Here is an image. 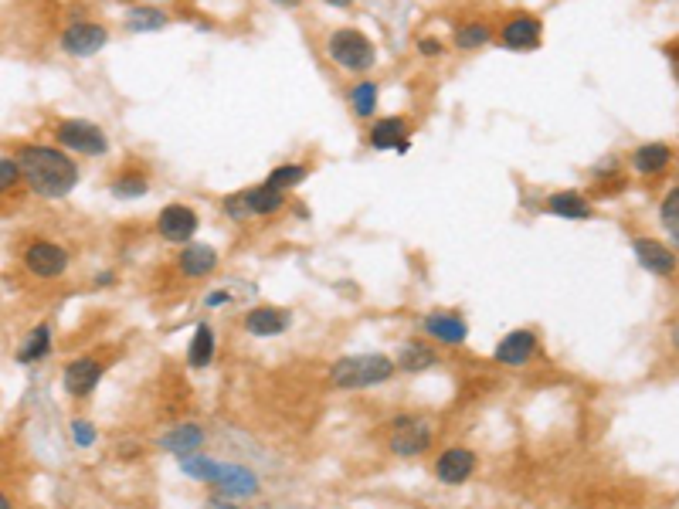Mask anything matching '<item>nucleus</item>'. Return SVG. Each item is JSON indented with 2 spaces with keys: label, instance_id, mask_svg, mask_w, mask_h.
Masks as SVG:
<instances>
[{
  "label": "nucleus",
  "instance_id": "obj_1",
  "mask_svg": "<svg viewBox=\"0 0 679 509\" xmlns=\"http://www.w3.org/2000/svg\"><path fill=\"white\" fill-rule=\"evenodd\" d=\"M14 160L21 167L24 187L28 194L41 197V201H62L79 187V160L72 157L62 146L48 143H17Z\"/></svg>",
  "mask_w": 679,
  "mask_h": 509
},
{
  "label": "nucleus",
  "instance_id": "obj_2",
  "mask_svg": "<svg viewBox=\"0 0 679 509\" xmlns=\"http://www.w3.org/2000/svg\"><path fill=\"white\" fill-rule=\"evenodd\" d=\"M323 51L333 68H340L343 75H357V79H367V72L377 65L374 38L360 28H333L326 34Z\"/></svg>",
  "mask_w": 679,
  "mask_h": 509
},
{
  "label": "nucleus",
  "instance_id": "obj_3",
  "mask_svg": "<svg viewBox=\"0 0 679 509\" xmlns=\"http://www.w3.org/2000/svg\"><path fill=\"white\" fill-rule=\"evenodd\" d=\"M398 364L388 353H357V357H340L330 370V381L340 391H364V387L388 384Z\"/></svg>",
  "mask_w": 679,
  "mask_h": 509
},
{
  "label": "nucleus",
  "instance_id": "obj_4",
  "mask_svg": "<svg viewBox=\"0 0 679 509\" xmlns=\"http://www.w3.org/2000/svg\"><path fill=\"white\" fill-rule=\"evenodd\" d=\"M51 140L62 146L72 157H106L109 153V136L106 129L92 119H58L51 126Z\"/></svg>",
  "mask_w": 679,
  "mask_h": 509
},
{
  "label": "nucleus",
  "instance_id": "obj_5",
  "mask_svg": "<svg viewBox=\"0 0 679 509\" xmlns=\"http://www.w3.org/2000/svg\"><path fill=\"white\" fill-rule=\"evenodd\" d=\"M432 425L421 414H398L388 428V448L398 459H418L432 448Z\"/></svg>",
  "mask_w": 679,
  "mask_h": 509
},
{
  "label": "nucleus",
  "instance_id": "obj_6",
  "mask_svg": "<svg viewBox=\"0 0 679 509\" xmlns=\"http://www.w3.org/2000/svg\"><path fill=\"white\" fill-rule=\"evenodd\" d=\"M21 262H24V269L34 275V279H62V275L68 272L72 255H68V248L58 245V241L34 238V241L24 245Z\"/></svg>",
  "mask_w": 679,
  "mask_h": 509
},
{
  "label": "nucleus",
  "instance_id": "obj_7",
  "mask_svg": "<svg viewBox=\"0 0 679 509\" xmlns=\"http://www.w3.org/2000/svg\"><path fill=\"white\" fill-rule=\"evenodd\" d=\"M493 41L506 51H537L544 45V21L530 11H513L500 28H496Z\"/></svg>",
  "mask_w": 679,
  "mask_h": 509
},
{
  "label": "nucleus",
  "instance_id": "obj_8",
  "mask_svg": "<svg viewBox=\"0 0 679 509\" xmlns=\"http://www.w3.org/2000/svg\"><path fill=\"white\" fill-rule=\"evenodd\" d=\"M197 228H201L197 211L191 204H180V201L160 207V214L153 218V231H157L167 245H191Z\"/></svg>",
  "mask_w": 679,
  "mask_h": 509
},
{
  "label": "nucleus",
  "instance_id": "obj_9",
  "mask_svg": "<svg viewBox=\"0 0 679 509\" xmlns=\"http://www.w3.org/2000/svg\"><path fill=\"white\" fill-rule=\"evenodd\" d=\"M58 45H62L65 55H72V58H92V55H99V51L109 45V28L102 21L79 17V21H72L62 31Z\"/></svg>",
  "mask_w": 679,
  "mask_h": 509
},
{
  "label": "nucleus",
  "instance_id": "obj_10",
  "mask_svg": "<svg viewBox=\"0 0 679 509\" xmlns=\"http://www.w3.org/2000/svg\"><path fill=\"white\" fill-rule=\"evenodd\" d=\"M106 360L96 357V353H85V357L79 360H72V364L65 367V374H62V381H65V391H68V398H89L92 391L99 387L102 381V374H106Z\"/></svg>",
  "mask_w": 679,
  "mask_h": 509
},
{
  "label": "nucleus",
  "instance_id": "obj_11",
  "mask_svg": "<svg viewBox=\"0 0 679 509\" xmlns=\"http://www.w3.org/2000/svg\"><path fill=\"white\" fill-rule=\"evenodd\" d=\"M476 465H479V459H476V452H472V448L452 445L435 459V479L445 482V486H462V482L472 479Z\"/></svg>",
  "mask_w": 679,
  "mask_h": 509
},
{
  "label": "nucleus",
  "instance_id": "obj_12",
  "mask_svg": "<svg viewBox=\"0 0 679 509\" xmlns=\"http://www.w3.org/2000/svg\"><path fill=\"white\" fill-rule=\"evenodd\" d=\"M632 252H635V258H639L642 269H649L652 275H663V279H669L679 265L676 248L666 245V241H659V238H635Z\"/></svg>",
  "mask_w": 679,
  "mask_h": 509
},
{
  "label": "nucleus",
  "instance_id": "obj_13",
  "mask_svg": "<svg viewBox=\"0 0 679 509\" xmlns=\"http://www.w3.org/2000/svg\"><path fill=\"white\" fill-rule=\"evenodd\" d=\"M150 184H153L150 167L126 163V167L113 170V177H109V194H113L116 201H140V197L150 194Z\"/></svg>",
  "mask_w": 679,
  "mask_h": 509
},
{
  "label": "nucleus",
  "instance_id": "obj_14",
  "mask_svg": "<svg viewBox=\"0 0 679 509\" xmlns=\"http://www.w3.org/2000/svg\"><path fill=\"white\" fill-rule=\"evenodd\" d=\"M537 347L540 343H537L534 330H513L496 343L493 357H496V364H503V367H527L530 360L537 357Z\"/></svg>",
  "mask_w": 679,
  "mask_h": 509
},
{
  "label": "nucleus",
  "instance_id": "obj_15",
  "mask_svg": "<svg viewBox=\"0 0 679 509\" xmlns=\"http://www.w3.org/2000/svg\"><path fill=\"white\" fill-rule=\"evenodd\" d=\"M218 262H221V255H218V248H211V245H204V241H191V245H184L180 248V255H177V269L184 279H211L214 272H218Z\"/></svg>",
  "mask_w": 679,
  "mask_h": 509
},
{
  "label": "nucleus",
  "instance_id": "obj_16",
  "mask_svg": "<svg viewBox=\"0 0 679 509\" xmlns=\"http://www.w3.org/2000/svg\"><path fill=\"white\" fill-rule=\"evenodd\" d=\"M421 330L432 336L435 343H445V347H462L466 336H469V323L459 313L442 309V313H428L425 319H421Z\"/></svg>",
  "mask_w": 679,
  "mask_h": 509
},
{
  "label": "nucleus",
  "instance_id": "obj_17",
  "mask_svg": "<svg viewBox=\"0 0 679 509\" xmlns=\"http://www.w3.org/2000/svg\"><path fill=\"white\" fill-rule=\"evenodd\" d=\"M238 194H242L248 221L252 218H275V214L289 207V194L275 191L272 184H255V187H245V191H238Z\"/></svg>",
  "mask_w": 679,
  "mask_h": 509
},
{
  "label": "nucleus",
  "instance_id": "obj_18",
  "mask_svg": "<svg viewBox=\"0 0 679 509\" xmlns=\"http://www.w3.org/2000/svg\"><path fill=\"white\" fill-rule=\"evenodd\" d=\"M411 140V123L408 116H384V119H371V129H367V143L371 150L384 153V150H398L401 143Z\"/></svg>",
  "mask_w": 679,
  "mask_h": 509
},
{
  "label": "nucleus",
  "instance_id": "obj_19",
  "mask_svg": "<svg viewBox=\"0 0 679 509\" xmlns=\"http://www.w3.org/2000/svg\"><path fill=\"white\" fill-rule=\"evenodd\" d=\"M493 38H496V28L489 21H483V17H466V21H455L452 28V48L462 51V55L483 51Z\"/></svg>",
  "mask_w": 679,
  "mask_h": 509
},
{
  "label": "nucleus",
  "instance_id": "obj_20",
  "mask_svg": "<svg viewBox=\"0 0 679 509\" xmlns=\"http://www.w3.org/2000/svg\"><path fill=\"white\" fill-rule=\"evenodd\" d=\"M547 214H554V218H564V221H588L591 214H595V207H591V197L581 194V191H554L547 194Z\"/></svg>",
  "mask_w": 679,
  "mask_h": 509
},
{
  "label": "nucleus",
  "instance_id": "obj_21",
  "mask_svg": "<svg viewBox=\"0 0 679 509\" xmlns=\"http://www.w3.org/2000/svg\"><path fill=\"white\" fill-rule=\"evenodd\" d=\"M204 445V428L201 425H191V421H184V425L170 428L167 435L160 438V448L170 455H177V459H191V455L201 452Z\"/></svg>",
  "mask_w": 679,
  "mask_h": 509
},
{
  "label": "nucleus",
  "instance_id": "obj_22",
  "mask_svg": "<svg viewBox=\"0 0 679 509\" xmlns=\"http://www.w3.org/2000/svg\"><path fill=\"white\" fill-rule=\"evenodd\" d=\"M673 157L676 153L669 143H646L632 153V170L639 177H656V174H663L669 163H673Z\"/></svg>",
  "mask_w": 679,
  "mask_h": 509
},
{
  "label": "nucleus",
  "instance_id": "obj_23",
  "mask_svg": "<svg viewBox=\"0 0 679 509\" xmlns=\"http://www.w3.org/2000/svg\"><path fill=\"white\" fill-rule=\"evenodd\" d=\"M286 326H289V313L279 306L248 309V316H245V330L252 336H279V333H286Z\"/></svg>",
  "mask_w": 679,
  "mask_h": 509
},
{
  "label": "nucleus",
  "instance_id": "obj_24",
  "mask_svg": "<svg viewBox=\"0 0 679 509\" xmlns=\"http://www.w3.org/2000/svg\"><path fill=\"white\" fill-rule=\"evenodd\" d=\"M347 102H350V112H354L357 119H374L377 116V102H381V85L374 79H357L354 85L347 89Z\"/></svg>",
  "mask_w": 679,
  "mask_h": 509
},
{
  "label": "nucleus",
  "instance_id": "obj_25",
  "mask_svg": "<svg viewBox=\"0 0 679 509\" xmlns=\"http://www.w3.org/2000/svg\"><path fill=\"white\" fill-rule=\"evenodd\" d=\"M214 489H221V493L228 496H252L255 489H259V479L252 476L242 465H221L218 479H214Z\"/></svg>",
  "mask_w": 679,
  "mask_h": 509
},
{
  "label": "nucleus",
  "instance_id": "obj_26",
  "mask_svg": "<svg viewBox=\"0 0 679 509\" xmlns=\"http://www.w3.org/2000/svg\"><path fill=\"white\" fill-rule=\"evenodd\" d=\"M24 194H28V187H24V177H21L17 160L0 153V201H7V207L11 204L17 207L24 201Z\"/></svg>",
  "mask_w": 679,
  "mask_h": 509
},
{
  "label": "nucleus",
  "instance_id": "obj_27",
  "mask_svg": "<svg viewBox=\"0 0 679 509\" xmlns=\"http://www.w3.org/2000/svg\"><path fill=\"white\" fill-rule=\"evenodd\" d=\"M170 24L167 11H160V7H150V4H136L126 11V31L133 34H146V31H163Z\"/></svg>",
  "mask_w": 679,
  "mask_h": 509
},
{
  "label": "nucleus",
  "instance_id": "obj_28",
  "mask_svg": "<svg viewBox=\"0 0 679 509\" xmlns=\"http://www.w3.org/2000/svg\"><path fill=\"white\" fill-rule=\"evenodd\" d=\"M394 364H398V370H408V374H421V370H432L438 364V353L428 347V343L415 340V343H405V347H401Z\"/></svg>",
  "mask_w": 679,
  "mask_h": 509
},
{
  "label": "nucleus",
  "instance_id": "obj_29",
  "mask_svg": "<svg viewBox=\"0 0 679 509\" xmlns=\"http://www.w3.org/2000/svg\"><path fill=\"white\" fill-rule=\"evenodd\" d=\"M313 174V167L309 163H279V167L269 170V177H265V184H272L275 191H296L299 184H306V177Z\"/></svg>",
  "mask_w": 679,
  "mask_h": 509
},
{
  "label": "nucleus",
  "instance_id": "obj_30",
  "mask_svg": "<svg viewBox=\"0 0 679 509\" xmlns=\"http://www.w3.org/2000/svg\"><path fill=\"white\" fill-rule=\"evenodd\" d=\"M214 360V330L208 323H201L191 336V347H187V364H191L194 370L208 367Z\"/></svg>",
  "mask_w": 679,
  "mask_h": 509
},
{
  "label": "nucleus",
  "instance_id": "obj_31",
  "mask_svg": "<svg viewBox=\"0 0 679 509\" xmlns=\"http://www.w3.org/2000/svg\"><path fill=\"white\" fill-rule=\"evenodd\" d=\"M51 350V330L45 323L34 326V330L28 333V340H24V347L17 350V360L21 364H38V360H45Z\"/></svg>",
  "mask_w": 679,
  "mask_h": 509
},
{
  "label": "nucleus",
  "instance_id": "obj_32",
  "mask_svg": "<svg viewBox=\"0 0 679 509\" xmlns=\"http://www.w3.org/2000/svg\"><path fill=\"white\" fill-rule=\"evenodd\" d=\"M180 469H184V476H191L197 482H208V486H214V479H218V472H221V462L201 459V455H191V459H180Z\"/></svg>",
  "mask_w": 679,
  "mask_h": 509
},
{
  "label": "nucleus",
  "instance_id": "obj_33",
  "mask_svg": "<svg viewBox=\"0 0 679 509\" xmlns=\"http://www.w3.org/2000/svg\"><path fill=\"white\" fill-rule=\"evenodd\" d=\"M659 218H663L669 238H673V245L679 248V184L663 197V204H659Z\"/></svg>",
  "mask_w": 679,
  "mask_h": 509
},
{
  "label": "nucleus",
  "instance_id": "obj_34",
  "mask_svg": "<svg viewBox=\"0 0 679 509\" xmlns=\"http://www.w3.org/2000/svg\"><path fill=\"white\" fill-rule=\"evenodd\" d=\"M418 55L421 58H438V55H445V41H438L432 38V34H425V38H418Z\"/></svg>",
  "mask_w": 679,
  "mask_h": 509
},
{
  "label": "nucleus",
  "instance_id": "obj_35",
  "mask_svg": "<svg viewBox=\"0 0 679 509\" xmlns=\"http://www.w3.org/2000/svg\"><path fill=\"white\" fill-rule=\"evenodd\" d=\"M72 435H75V442H79L82 448H89L92 442H96V428H92L89 421H75V425H72Z\"/></svg>",
  "mask_w": 679,
  "mask_h": 509
},
{
  "label": "nucleus",
  "instance_id": "obj_36",
  "mask_svg": "<svg viewBox=\"0 0 679 509\" xmlns=\"http://www.w3.org/2000/svg\"><path fill=\"white\" fill-rule=\"evenodd\" d=\"M275 7H282V11H299V7L306 4V0H272Z\"/></svg>",
  "mask_w": 679,
  "mask_h": 509
},
{
  "label": "nucleus",
  "instance_id": "obj_37",
  "mask_svg": "<svg viewBox=\"0 0 679 509\" xmlns=\"http://www.w3.org/2000/svg\"><path fill=\"white\" fill-rule=\"evenodd\" d=\"M221 303H231V292H211L208 306H221Z\"/></svg>",
  "mask_w": 679,
  "mask_h": 509
},
{
  "label": "nucleus",
  "instance_id": "obj_38",
  "mask_svg": "<svg viewBox=\"0 0 679 509\" xmlns=\"http://www.w3.org/2000/svg\"><path fill=\"white\" fill-rule=\"evenodd\" d=\"M113 279H116V272H102V275H96L92 282H96L99 289H106V286H113Z\"/></svg>",
  "mask_w": 679,
  "mask_h": 509
},
{
  "label": "nucleus",
  "instance_id": "obj_39",
  "mask_svg": "<svg viewBox=\"0 0 679 509\" xmlns=\"http://www.w3.org/2000/svg\"><path fill=\"white\" fill-rule=\"evenodd\" d=\"M323 4L337 7V11H350V7H354V4H357V0H323Z\"/></svg>",
  "mask_w": 679,
  "mask_h": 509
},
{
  "label": "nucleus",
  "instance_id": "obj_40",
  "mask_svg": "<svg viewBox=\"0 0 679 509\" xmlns=\"http://www.w3.org/2000/svg\"><path fill=\"white\" fill-rule=\"evenodd\" d=\"M0 509H14V499L4 493V489H0Z\"/></svg>",
  "mask_w": 679,
  "mask_h": 509
},
{
  "label": "nucleus",
  "instance_id": "obj_41",
  "mask_svg": "<svg viewBox=\"0 0 679 509\" xmlns=\"http://www.w3.org/2000/svg\"><path fill=\"white\" fill-rule=\"evenodd\" d=\"M669 340H673V347L679 350V323L673 326V333H669Z\"/></svg>",
  "mask_w": 679,
  "mask_h": 509
},
{
  "label": "nucleus",
  "instance_id": "obj_42",
  "mask_svg": "<svg viewBox=\"0 0 679 509\" xmlns=\"http://www.w3.org/2000/svg\"><path fill=\"white\" fill-rule=\"evenodd\" d=\"M214 509H238V506H214Z\"/></svg>",
  "mask_w": 679,
  "mask_h": 509
},
{
  "label": "nucleus",
  "instance_id": "obj_43",
  "mask_svg": "<svg viewBox=\"0 0 679 509\" xmlns=\"http://www.w3.org/2000/svg\"><path fill=\"white\" fill-rule=\"evenodd\" d=\"M676 68H679V58H676Z\"/></svg>",
  "mask_w": 679,
  "mask_h": 509
}]
</instances>
